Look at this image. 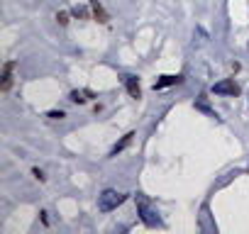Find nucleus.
Segmentation results:
<instances>
[{
  "mask_svg": "<svg viewBox=\"0 0 249 234\" xmlns=\"http://www.w3.org/2000/svg\"><path fill=\"white\" fill-rule=\"evenodd\" d=\"M137 210H140V217H142V222L147 227H159L161 224L157 210H152V205H149V200L144 195H137Z\"/></svg>",
  "mask_w": 249,
  "mask_h": 234,
  "instance_id": "nucleus-1",
  "label": "nucleus"
},
{
  "mask_svg": "<svg viewBox=\"0 0 249 234\" xmlns=\"http://www.w3.org/2000/svg\"><path fill=\"white\" fill-rule=\"evenodd\" d=\"M122 202H124V195L117 193V190H112V188L103 190V195L98 198V207H100L103 212H110V210H115V207L122 205Z\"/></svg>",
  "mask_w": 249,
  "mask_h": 234,
  "instance_id": "nucleus-2",
  "label": "nucleus"
},
{
  "mask_svg": "<svg viewBox=\"0 0 249 234\" xmlns=\"http://www.w3.org/2000/svg\"><path fill=\"white\" fill-rule=\"evenodd\" d=\"M213 93L215 95H239V85L234 83V81H220V83H215L213 85Z\"/></svg>",
  "mask_w": 249,
  "mask_h": 234,
  "instance_id": "nucleus-3",
  "label": "nucleus"
},
{
  "mask_svg": "<svg viewBox=\"0 0 249 234\" xmlns=\"http://www.w3.org/2000/svg\"><path fill=\"white\" fill-rule=\"evenodd\" d=\"M122 81H124V88H127V93L132 98H142V88H140V81L135 76H122Z\"/></svg>",
  "mask_w": 249,
  "mask_h": 234,
  "instance_id": "nucleus-4",
  "label": "nucleus"
},
{
  "mask_svg": "<svg viewBox=\"0 0 249 234\" xmlns=\"http://www.w3.org/2000/svg\"><path fill=\"white\" fill-rule=\"evenodd\" d=\"M13 68H15V64L8 61L5 64V71H3V93H8L10 85H13Z\"/></svg>",
  "mask_w": 249,
  "mask_h": 234,
  "instance_id": "nucleus-5",
  "label": "nucleus"
},
{
  "mask_svg": "<svg viewBox=\"0 0 249 234\" xmlns=\"http://www.w3.org/2000/svg\"><path fill=\"white\" fill-rule=\"evenodd\" d=\"M178 81H181V76H161V81H157V83H154V90L166 88V85H174V83H178Z\"/></svg>",
  "mask_w": 249,
  "mask_h": 234,
  "instance_id": "nucleus-6",
  "label": "nucleus"
},
{
  "mask_svg": "<svg viewBox=\"0 0 249 234\" xmlns=\"http://www.w3.org/2000/svg\"><path fill=\"white\" fill-rule=\"evenodd\" d=\"M90 95H93L90 90H81V93H78V90H73V93H71V100H73V102H86Z\"/></svg>",
  "mask_w": 249,
  "mask_h": 234,
  "instance_id": "nucleus-7",
  "label": "nucleus"
},
{
  "mask_svg": "<svg viewBox=\"0 0 249 234\" xmlns=\"http://www.w3.org/2000/svg\"><path fill=\"white\" fill-rule=\"evenodd\" d=\"M132 137H135V134H124V137H122V142H120V144H115V149H112V156H115L117 151H122L124 147H127V144L132 142Z\"/></svg>",
  "mask_w": 249,
  "mask_h": 234,
  "instance_id": "nucleus-8",
  "label": "nucleus"
}]
</instances>
